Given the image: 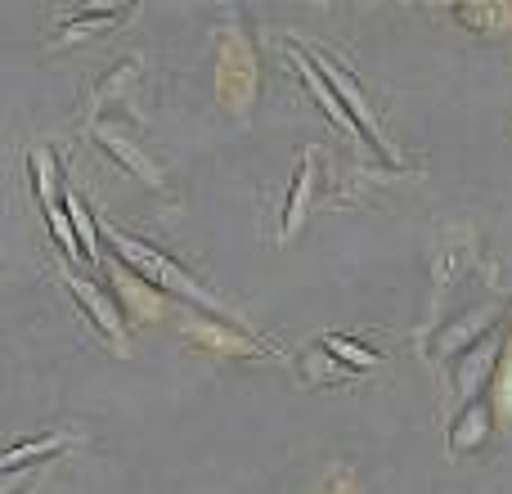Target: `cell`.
I'll list each match as a JSON object with an SVG mask.
<instances>
[{"mask_svg": "<svg viewBox=\"0 0 512 494\" xmlns=\"http://www.w3.org/2000/svg\"><path fill=\"white\" fill-rule=\"evenodd\" d=\"M99 230H104V239L113 243V256H117V261H122L126 270L140 274L149 288H158L162 297H176V301H185V306H194V310H203V315H212L216 324H234V328H243V333H252V328L243 324V319L234 315V310L225 306L216 292H207L203 283H198L180 261H171L162 247L135 239V234L117 230V225H99Z\"/></svg>", "mask_w": 512, "mask_h": 494, "instance_id": "6da1fadb", "label": "cell"}, {"mask_svg": "<svg viewBox=\"0 0 512 494\" xmlns=\"http://www.w3.org/2000/svg\"><path fill=\"white\" fill-rule=\"evenodd\" d=\"M216 95L234 117L252 113L256 95V45L243 32L239 14H230V23L221 27V50H216Z\"/></svg>", "mask_w": 512, "mask_h": 494, "instance_id": "7a4b0ae2", "label": "cell"}, {"mask_svg": "<svg viewBox=\"0 0 512 494\" xmlns=\"http://www.w3.org/2000/svg\"><path fill=\"white\" fill-rule=\"evenodd\" d=\"M306 54H310V63H315V68H319V77H324L328 86H333V95L342 99V108H346V113H351V122L360 126V135H364V140H373V144H378V153H382V158H387V162H400V158H396V149H391V140H387V135H382V122H378V113H373L369 95H364L360 77H355V72L346 68V63H337L328 50H319V45H306Z\"/></svg>", "mask_w": 512, "mask_h": 494, "instance_id": "3957f363", "label": "cell"}, {"mask_svg": "<svg viewBox=\"0 0 512 494\" xmlns=\"http://www.w3.org/2000/svg\"><path fill=\"white\" fill-rule=\"evenodd\" d=\"M54 270H59V283L68 288V297L77 301V310H86V319L99 328V337H104L108 346H113L117 355H126V319H122V306H117L113 297H108L104 288H99L95 279H86V274L77 270L72 261H54Z\"/></svg>", "mask_w": 512, "mask_h": 494, "instance_id": "277c9868", "label": "cell"}, {"mask_svg": "<svg viewBox=\"0 0 512 494\" xmlns=\"http://www.w3.org/2000/svg\"><path fill=\"white\" fill-rule=\"evenodd\" d=\"M504 342H508V328H499V333L481 337L477 346H468V351L454 360L450 382H454V400H459V409L472 405V400H481L490 391V382H495V373H499V360H504Z\"/></svg>", "mask_w": 512, "mask_h": 494, "instance_id": "5b68a950", "label": "cell"}, {"mask_svg": "<svg viewBox=\"0 0 512 494\" xmlns=\"http://www.w3.org/2000/svg\"><path fill=\"white\" fill-rule=\"evenodd\" d=\"M499 328H504V310H499L495 301H486V306H468L463 315H454L445 328H436L432 351H436V360H459L468 346H477L481 337L499 333Z\"/></svg>", "mask_w": 512, "mask_h": 494, "instance_id": "8992f818", "label": "cell"}, {"mask_svg": "<svg viewBox=\"0 0 512 494\" xmlns=\"http://www.w3.org/2000/svg\"><path fill=\"white\" fill-rule=\"evenodd\" d=\"M90 140H95L99 149H104L122 171H131L140 185L167 189V176H162V167L149 158V153H144V144H135V135H126V131H117V126L99 122V126H90Z\"/></svg>", "mask_w": 512, "mask_h": 494, "instance_id": "52a82bcc", "label": "cell"}, {"mask_svg": "<svg viewBox=\"0 0 512 494\" xmlns=\"http://www.w3.org/2000/svg\"><path fill=\"white\" fill-rule=\"evenodd\" d=\"M131 14H135V5H104V0H95V5L77 9L72 18L54 23V32L45 36V45H50V50L77 45V41H86V36H99V32H108V27H117L122 18H131Z\"/></svg>", "mask_w": 512, "mask_h": 494, "instance_id": "ba28073f", "label": "cell"}, {"mask_svg": "<svg viewBox=\"0 0 512 494\" xmlns=\"http://www.w3.org/2000/svg\"><path fill=\"white\" fill-rule=\"evenodd\" d=\"M283 50H288L292 68L301 72V81H306L310 99H315V104H319V113H324V117H328V122H333V126H342V135H346V140H364V135H360V126H355V122H351V113H346V108H342V99L333 95V86H328V81L319 77V68H315V63H310L306 45L288 41V45H283Z\"/></svg>", "mask_w": 512, "mask_h": 494, "instance_id": "9c48e42d", "label": "cell"}, {"mask_svg": "<svg viewBox=\"0 0 512 494\" xmlns=\"http://www.w3.org/2000/svg\"><path fill=\"white\" fill-rule=\"evenodd\" d=\"M315 185H319V153L306 149L297 162V176H292L288 185V198H283V225H279V239L288 243L292 234L301 230V221H306L310 212V198H315Z\"/></svg>", "mask_w": 512, "mask_h": 494, "instance_id": "30bf717a", "label": "cell"}, {"mask_svg": "<svg viewBox=\"0 0 512 494\" xmlns=\"http://www.w3.org/2000/svg\"><path fill=\"white\" fill-rule=\"evenodd\" d=\"M135 81H140V59H122L117 68H108L104 77L90 86V104H86V126H95V122H104V108L108 104H117V113H122V99H131V90H135Z\"/></svg>", "mask_w": 512, "mask_h": 494, "instance_id": "8fae6325", "label": "cell"}, {"mask_svg": "<svg viewBox=\"0 0 512 494\" xmlns=\"http://www.w3.org/2000/svg\"><path fill=\"white\" fill-rule=\"evenodd\" d=\"M27 180H32V194H36V203H41L45 216L63 212V189H68V180H63L54 149H45V144H32V149H27Z\"/></svg>", "mask_w": 512, "mask_h": 494, "instance_id": "7c38bea8", "label": "cell"}, {"mask_svg": "<svg viewBox=\"0 0 512 494\" xmlns=\"http://www.w3.org/2000/svg\"><path fill=\"white\" fill-rule=\"evenodd\" d=\"M495 405H490L486 396L481 400H472V405H463L459 414H454V423H450V454L454 459H463V454H472V450H481V445L490 441V432H495Z\"/></svg>", "mask_w": 512, "mask_h": 494, "instance_id": "4fadbf2b", "label": "cell"}, {"mask_svg": "<svg viewBox=\"0 0 512 494\" xmlns=\"http://www.w3.org/2000/svg\"><path fill=\"white\" fill-rule=\"evenodd\" d=\"M72 441H77V432H72V427H54V432H41V436H32V441L9 445V450L0 454V468L14 472V468H27V463L54 459V454H63Z\"/></svg>", "mask_w": 512, "mask_h": 494, "instance_id": "5bb4252c", "label": "cell"}, {"mask_svg": "<svg viewBox=\"0 0 512 494\" xmlns=\"http://www.w3.org/2000/svg\"><path fill=\"white\" fill-rule=\"evenodd\" d=\"M113 283H117V292H122V315L131 310L135 319H153L162 310V292L149 288V283H144L135 270H126L122 261L113 265Z\"/></svg>", "mask_w": 512, "mask_h": 494, "instance_id": "9a60e30c", "label": "cell"}, {"mask_svg": "<svg viewBox=\"0 0 512 494\" xmlns=\"http://www.w3.org/2000/svg\"><path fill=\"white\" fill-rule=\"evenodd\" d=\"M63 212H68V221H72V230H77V243H81V252H86V265L90 270H99V221H95V212L86 207V198L77 194V189H63Z\"/></svg>", "mask_w": 512, "mask_h": 494, "instance_id": "2e32d148", "label": "cell"}, {"mask_svg": "<svg viewBox=\"0 0 512 494\" xmlns=\"http://www.w3.org/2000/svg\"><path fill=\"white\" fill-rule=\"evenodd\" d=\"M346 378H355V369H346L337 355H328L324 346H310L306 351V360H301V382H310V387H328V382H346Z\"/></svg>", "mask_w": 512, "mask_h": 494, "instance_id": "e0dca14e", "label": "cell"}, {"mask_svg": "<svg viewBox=\"0 0 512 494\" xmlns=\"http://www.w3.org/2000/svg\"><path fill=\"white\" fill-rule=\"evenodd\" d=\"M189 337H194V342H203V346H216V351H234V355H261L256 351V337L252 333H230V328H216V324H194L189 328Z\"/></svg>", "mask_w": 512, "mask_h": 494, "instance_id": "ac0fdd59", "label": "cell"}, {"mask_svg": "<svg viewBox=\"0 0 512 494\" xmlns=\"http://www.w3.org/2000/svg\"><path fill=\"white\" fill-rule=\"evenodd\" d=\"M319 346H324L328 355H337V360H342L346 369H355V373H364V369H373V364H382L378 351L360 346L355 337H346V333H324V337H319Z\"/></svg>", "mask_w": 512, "mask_h": 494, "instance_id": "d6986e66", "label": "cell"}, {"mask_svg": "<svg viewBox=\"0 0 512 494\" xmlns=\"http://www.w3.org/2000/svg\"><path fill=\"white\" fill-rule=\"evenodd\" d=\"M454 14L463 23H472V32H499V27L512 23V5L504 0H486V5H454Z\"/></svg>", "mask_w": 512, "mask_h": 494, "instance_id": "ffe728a7", "label": "cell"}, {"mask_svg": "<svg viewBox=\"0 0 512 494\" xmlns=\"http://www.w3.org/2000/svg\"><path fill=\"white\" fill-rule=\"evenodd\" d=\"M490 405H495V418H512V328H508V342H504V360H499V373L490 382Z\"/></svg>", "mask_w": 512, "mask_h": 494, "instance_id": "44dd1931", "label": "cell"}, {"mask_svg": "<svg viewBox=\"0 0 512 494\" xmlns=\"http://www.w3.org/2000/svg\"><path fill=\"white\" fill-rule=\"evenodd\" d=\"M333 494H351V481H346V477H337V481H333Z\"/></svg>", "mask_w": 512, "mask_h": 494, "instance_id": "7402d4cb", "label": "cell"}]
</instances>
